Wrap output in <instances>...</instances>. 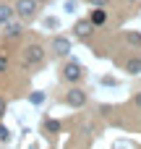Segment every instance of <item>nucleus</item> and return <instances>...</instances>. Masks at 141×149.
<instances>
[{"label": "nucleus", "mask_w": 141, "mask_h": 149, "mask_svg": "<svg viewBox=\"0 0 141 149\" xmlns=\"http://www.w3.org/2000/svg\"><path fill=\"white\" fill-rule=\"evenodd\" d=\"M42 60H44V50H42V45H26V50L21 52V63H24L26 68L39 65Z\"/></svg>", "instance_id": "1"}, {"label": "nucleus", "mask_w": 141, "mask_h": 149, "mask_svg": "<svg viewBox=\"0 0 141 149\" xmlns=\"http://www.w3.org/2000/svg\"><path fill=\"white\" fill-rule=\"evenodd\" d=\"M60 76H63L68 84H78V81L84 79V65L76 63V60H68V63L60 68Z\"/></svg>", "instance_id": "2"}, {"label": "nucleus", "mask_w": 141, "mask_h": 149, "mask_svg": "<svg viewBox=\"0 0 141 149\" xmlns=\"http://www.w3.org/2000/svg\"><path fill=\"white\" fill-rule=\"evenodd\" d=\"M37 8H39L37 0H16V5H13V10L21 21H31L37 16Z\"/></svg>", "instance_id": "3"}, {"label": "nucleus", "mask_w": 141, "mask_h": 149, "mask_svg": "<svg viewBox=\"0 0 141 149\" xmlns=\"http://www.w3.org/2000/svg\"><path fill=\"white\" fill-rule=\"evenodd\" d=\"M65 105H71V107H84V105H86V92L78 89V86H71L68 94H65Z\"/></svg>", "instance_id": "4"}, {"label": "nucleus", "mask_w": 141, "mask_h": 149, "mask_svg": "<svg viewBox=\"0 0 141 149\" xmlns=\"http://www.w3.org/2000/svg\"><path fill=\"white\" fill-rule=\"evenodd\" d=\"M3 34H5V39H21V34H24V24H21V21H8Z\"/></svg>", "instance_id": "5"}, {"label": "nucleus", "mask_w": 141, "mask_h": 149, "mask_svg": "<svg viewBox=\"0 0 141 149\" xmlns=\"http://www.w3.org/2000/svg\"><path fill=\"white\" fill-rule=\"evenodd\" d=\"M52 52H58L60 58L68 55V52H71V39H68V37H55V39H52Z\"/></svg>", "instance_id": "6"}, {"label": "nucleus", "mask_w": 141, "mask_h": 149, "mask_svg": "<svg viewBox=\"0 0 141 149\" xmlns=\"http://www.w3.org/2000/svg\"><path fill=\"white\" fill-rule=\"evenodd\" d=\"M89 21H92L94 26H102V24H107V10H105V5H94V10H92Z\"/></svg>", "instance_id": "7"}, {"label": "nucleus", "mask_w": 141, "mask_h": 149, "mask_svg": "<svg viewBox=\"0 0 141 149\" xmlns=\"http://www.w3.org/2000/svg\"><path fill=\"white\" fill-rule=\"evenodd\" d=\"M73 31H76L78 37H89V34L94 31V24H92L89 18H84V21H76V26H73Z\"/></svg>", "instance_id": "8"}, {"label": "nucleus", "mask_w": 141, "mask_h": 149, "mask_svg": "<svg viewBox=\"0 0 141 149\" xmlns=\"http://www.w3.org/2000/svg\"><path fill=\"white\" fill-rule=\"evenodd\" d=\"M13 16H16V10H13L10 5H5V3H0V26H5L8 21H13Z\"/></svg>", "instance_id": "9"}, {"label": "nucleus", "mask_w": 141, "mask_h": 149, "mask_svg": "<svg viewBox=\"0 0 141 149\" xmlns=\"http://www.w3.org/2000/svg\"><path fill=\"white\" fill-rule=\"evenodd\" d=\"M126 73L139 76L141 73V58H128V60H126Z\"/></svg>", "instance_id": "10"}, {"label": "nucleus", "mask_w": 141, "mask_h": 149, "mask_svg": "<svg viewBox=\"0 0 141 149\" xmlns=\"http://www.w3.org/2000/svg\"><path fill=\"white\" fill-rule=\"evenodd\" d=\"M126 42L133 45V47H141V34L139 31H128V34H126Z\"/></svg>", "instance_id": "11"}, {"label": "nucleus", "mask_w": 141, "mask_h": 149, "mask_svg": "<svg viewBox=\"0 0 141 149\" xmlns=\"http://www.w3.org/2000/svg\"><path fill=\"white\" fill-rule=\"evenodd\" d=\"M29 100H31V105H42V102H44V94H42V92H31Z\"/></svg>", "instance_id": "12"}, {"label": "nucleus", "mask_w": 141, "mask_h": 149, "mask_svg": "<svg viewBox=\"0 0 141 149\" xmlns=\"http://www.w3.org/2000/svg\"><path fill=\"white\" fill-rule=\"evenodd\" d=\"M44 126H47V131H52V134H58V131H60V123H58V120H47Z\"/></svg>", "instance_id": "13"}, {"label": "nucleus", "mask_w": 141, "mask_h": 149, "mask_svg": "<svg viewBox=\"0 0 141 149\" xmlns=\"http://www.w3.org/2000/svg\"><path fill=\"white\" fill-rule=\"evenodd\" d=\"M5 71H8V58L0 55V73H5Z\"/></svg>", "instance_id": "14"}, {"label": "nucleus", "mask_w": 141, "mask_h": 149, "mask_svg": "<svg viewBox=\"0 0 141 149\" xmlns=\"http://www.w3.org/2000/svg\"><path fill=\"white\" fill-rule=\"evenodd\" d=\"M0 139H3V141H8V128H5V126H0Z\"/></svg>", "instance_id": "15"}, {"label": "nucleus", "mask_w": 141, "mask_h": 149, "mask_svg": "<svg viewBox=\"0 0 141 149\" xmlns=\"http://www.w3.org/2000/svg\"><path fill=\"white\" fill-rule=\"evenodd\" d=\"M89 3H92V5H107L110 0H89Z\"/></svg>", "instance_id": "16"}, {"label": "nucleus", "mask_w": 141, "mask_h": 149, "mask_svg": "<svg viewBox=\"0 0 141 149\" xmlns=\"http://www.w3.org/2000/svg\"><path fill=\"white\" fill-rule=\"evenodd\" d=\"M133 102H136V107H141V92L136 94V97H133Z\"/></svg>", "instance_id": "17"}, {"label": "nucleus", "mask_w": 141, "mask_h": 149, "mask_svg": "<svg viewBox=\"0 0 141 149\" xmlns=\"http://www.w3.org/2000/svg\"><path fill=\"white\" fill-rule=\"evenodd\" d=\"M5 113V100H0V115Z\"/></svg>", "instance_id": "18"}, {"label": "nucleus", "mask_w": 141, "mask_h": 149, "mask_svg": "<svg viewBox=\"0 0 141 149\" xmlns=\"http://www.w3.org/2000/svg\"><path fill=\"white\" fill-rule=\"evenodd\" d=\"M37 3H47V0H37Z\"/></svg>", "instance_id": "19"}, {"label": "nucleus", "mask_w": 141, "mask_h": 149, "mask_svg": "<svg viewBox=\"0 0 141 149\" xmlns=\"http://www.w3.org/2000/svg\"><path fill=\"white\" fill-rule=\"evenodd\" d=\"M128 3H131V0H128Z\"/></svg>", "instance_id": "20"}]
</instances>
